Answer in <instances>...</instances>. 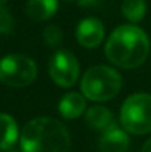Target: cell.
<instances>
[{
    "mask_svg": "<svg viewBox=\"0 0 151 152\" xmlns=\"http://www.w3.org/2000/svg\"><path fill=\"white\" fill-rule=\"evenodd\" d=\"M150 53V40L136 25L116 28L105 43L107 59L120 68H136L145 62Z\"/></svg>",
    "mask_w": 151,
    "mask_h": 152,
    "instance_id": "1",
    "label": "cell"
},
{
    "mask_svg": "<svg viewBox=\"0 0 151 152\" xmlns=\"http://www.w3.org/2000/svg\"><path fill=\"white\" fill-rule=\"evenodd\" d=\"M19 140L22 152H68L71 143L67 127L52 117H39L27 123Z\"/></svg>",
    "mask_w": 151,
    "mask_h": 152,
    "instance_id": "2",
    "label": "cell"
},
{
    "mask_svg": "<svg viewBox=\"0 0 151 152\" xmlns=\"http://www.w3.org/2000/svg\"><path fill=\"white\" fill-rule=\"evenodd\" d=\"M80 87L85 98L95 102H105L120 93L122 77L111 66L95 65L85 72Z\"/></svg>",
    "mask_w": 151,
    "mask_h": 152,
    "instance_id": "3",
    "label": "cell"
},
{
    "mask_svg": "<svg viewBox=\"0 0 151 152\" xmlns=\"http://www.w3.org/2000/svg\"><path fill=\"white\" fill-rule=\"evenodd\" d=\"M123 130L132 134H147L151 132V95L135 93L123 102L120 109Z\"/></svg>",
    "mask_w": 151,
    "mask_h": 152,
    "instance_id": "4",
    "label": "cell"
},
{
    "mask_svg": "<svg viewBox=\"0 0 151 152\" xmlns=\"http://www.w3.org/2000/svg\"><path fill=\"white\" fill-rule=\"evenodd\" d=\"M37 77L36 62L25 55H7L0 59V81L10 87L30 86Z\"/></svg>",
    "mask_w": 151,
    "mask_h": 152,
    "instance_id": "5",
    "label": "cell"
},
{
    "mask_svg": "<svg viewBox=\"0 0 151 152\" xmlns=\"http://www.w3.org/2000/svg\"><path fill=\"white\" fill-rule=\"evenodd\" d=\"M80 72L77 58L68 50H56L49 62L50 78L59 87H71L76 84Z\"/></svg>",
    "mask_w": 151,
    "mask_h": 152,
    "instance_id": "6",
    "label": "cell"
},
{
    "mask_svg": "<svg viewBox=\"0 0 151 152\" xmlns=\"http://www.w3.org/2000/svg\"><path fill=\"white\" fill-rule=\"evenodd\" d=\"M105 28L98 18H85L79 22L76 37L80 46L86 49H94L99 46L104 40Z\"/></svg>",
    "mask_w": 151,
    "mask_h": 152,
    "instance_id": "7",
    "label": "cell"
},
{
    "mask_svg": "<svg viewBox=\"0 0 151 152\" xmlns=\"http://www.w3.org/2000/svg\"><path fill=\"white\" fill-rule=\"evenodd\" d=\"M130 140L126 130L113 126L102 133L99 139V151L101 152H126L129 149Z\"/></svg>",
    "mask_w": 151,
    "mask_h": 152,
    "instance_id": "8",
    "label": "cell"
},
{
    "mask_svg": "<svg viewBox=\"0 0 151 152\" xmlns=\"http://www.w3.org/2000/svg\"><path fill=\"white\" fill-rule=\"evenodd\" d=\"M86 123H88V126L92 130L102 132V133L105 130H108L110 127L116 126L114 115L111 114V111L107 109L105 106H101V105H95V106L88 109V112H86Z\"/></svg>",
    "mask_w": 151,
    "mask_h": 152,
    "instance_id": "9",
    "label": "cell"
},
{
    "mask_svg": "<svg viewBox=\"0 0 151 152\" xmlns=\"http://www.w3.org/2000/svg\"><path fill=\"white\" fill-rule=\"evenodd\" d=\"M58 108H59V112L64 118L74 120L83 114V111L86 108V99L83 95L71 92V93H67L62 96Z\"/></svg>",
    "mask_w": 151,
    "mask_h": 152,
    "instance_id": "10",
    "label": "cell"
},
{
    "mask_svg": "<svg viewBox=\"0 0 151 152\" xmlns=\"http://www.w3.org/2000/svg\"><path fill=\"white\" fill-rule=\"evenodd\" d=\"M58 9L56 0H28L25 6L27 15L34 21H46L55 15Z\"/></svg>",
    "mask_w": 151,
    "mask_h": 152,
    "instance_id": "11",
    "label": "cell"
},
{
    "mask_svg": "<svg viewBox=\"0 0 151 152\" xmlns=\"http://www.w3.org/2000/svg\"><path fill=\"white\" fill-rule=\"evenodd\" d=\"M18 140V124L7 115L0 112V151L10 149Z\"/></svg>",
    "mask_w": 151,
    "mask_h": 152,
    "instance_id": "12",
    "label": "cell"
},
{
    "mask_svg": "<svg viewBox=\"0 0 151 152\" xmlns=\"http://www.w3.org/2000/svg\"><path fill=\"white\" fill-rule=\"evenodd\" d=\"M145 12V0H123L122 3V13L130 22H139L141 19H144Z\"/></svg>",
    "mask_w": 151,
    "mask_h": 152,
    "instance_id": "13",
    "label": "cell"
},
{
    "mask_svg": "<svg viewBox=\"0 0 151 152\" xmlns=\"http://www.w3.org/2000/svg\"><path fill=\"white\" fill-rule=\"evenodd\" d=\"M43 37H45V42L48 43V46L58 48L62 43V30L58 25H49L45 28Z\"/></svg>",
    "mask_w": 151,
    "mask_h": 152,
    "instance_id": "14",
    "label": "cell"
},
{
    "mask_svg": "<svg viewBox=\"0 0 151 152\" xmlns=\"http://www.w3.org/2000/svg\"><path fill=\"white\" fill-rule=\"evenodd\" d=\"M12 30H13V18L4 6H0V34H9L12 33Z\"/></svg>",
    "mask_w": 151,
    "mask_h": 152,
    "instance_id": "15",
    "label": "cell"
},
{
    "mask_svg": "<svg viewBox=\"0 0 151 152\" xmlns=\"http://www.w3.org/2000/svg\"><path fill=\"white\" fill-rule=\"evenodd\" d=\"M76 1L79 6H83V7H96L104 0H76Z\"/></svg>",
    "mask_w": 151,
    "mask_h": 152,
    "instance_id": "16",
    "label": "cell"
},
{
    "mask_svg": "<svg viewBox=\"0 0 151 152\" xmlns=\"http://www.w3.org/2000/svg\"><path fill=\"white\" fill-rule=\"evenodd\" d=\"M141 152H151V137L144 143V146H142Z\"/></svg>",
    "mask_w": 151,
    "mask_h": 152,
    "instance_id": "17",
    "label": "cell"
},
{
    "mask_svg": "<svg viewBox=\"0 0 151 152\" xmlns=\"http://www.w3.org/2000/svg\"><path fill=\"white\" fill-rule=\"evenodd\" d=\"M7 0H0V6H4V3H6Z\"/></svg>",
    "mask_w": 151,
    "mask_h": 152,
    "instance_id": "18",
    "label": "cell"
},
{
    "mask_svg": "<svg viewBox=\"0 0 151 152\" xmlns=\"http://www.w3.org/2000/svg\"><path fill=\"white\" fill-rule=\"evenodd\" d=\"M64 1H67V3H70V1H76V0H64Z\"/></svg>",
    "mask_w": 151,
    "mask_h": 152,
    "instance_id": "19",
    "label": "cell"
}]
</instances>
